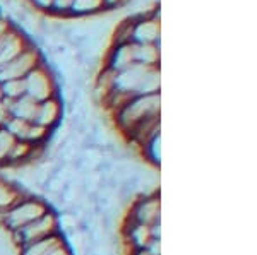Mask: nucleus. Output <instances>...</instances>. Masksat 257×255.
<instances>
[{"label": "nucleus", "instance_id": "1", "mask_svg": "<svg viewBox=\"0 0 257 255\" xmlns=\"http://www.w3.org/2000/svg\"><path fill=\"white\" fill-rule=\"evenodd\" d=\"M0 255H74L55 209L2 171Z\"/></svg>", "mask_w": 257, "mask_h": 255}, {"label": "nucleus", "instance_id": "2", "mask_svg": "<svg viewBox=\"0 0 257 255\" xmlns=\"http://www.w3.org/2000/svg\"><path fill=\"white\" fill-rule=\"evenodd\" d=\"M120 233L123 255H160V188L132 200Z\"/></svg>", "mask_w": 257, "mask_h": 255}]
</instances>
